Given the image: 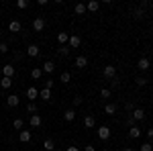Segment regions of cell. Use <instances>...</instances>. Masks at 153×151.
I'll return each mask as SVG.
<instances>
[{"mask_svg":"<svg viewBox=\"0 0 153 151\" xmlns=\"http://www.w3.org/2000/svg\"><path fill=\"white\" fill-rule=\"evenodd\" d=\"M102 74H104L106 80H114V78H117V68H114V65H104Z\"/></svg>","mask_w":153,"mask_h":151,"instance_id":"cell-1","label":"cell"},{"mask_svg":"<svg viewBox=\"0 0 153 151\" xmlns=\"http://www.w3.org/2000/svg\"><path fill=\"white\" fill-rule=\"evenodd\" d=\"M43 29H45V19L43 16H37L35 21H33V31L35 33H41Z\"/></svg>","mask_w":153,"mask_h":151,"instance_id":"cell-2","label":"cell"},{"mask_svg":"<svg viewBox=\"0 0 153 151\" xmlns=\"http://www.w3.org/2000/svg\"><path fill=\"white\" fill-rule=\"evenodd\" d=\"M14 74H16V68L10 65V63H6V65L2 68V76H4V78H14Z\"/></svg>","mask_w":153,"mask_h":151,"instance_id":"cell-3","label":"cell"},{"mask_svg":"<svg viewBox=\"0 0 153 151\" xmlns=\"http://www.w3.org/2000/svg\"><path fill=\"white\" fill-rule=\"evenodd\" d=\"M29 125H31V129H39L41 125H43V118L39 115H31V118H29Z\"/></svg>","mask_w":153,"mask_h":151,"instance_id":"cell-4","label":"cell"},{"mask_svg":"<svg viewBox=\"0 0 153 151\" xmlns=\"http://www.w3.org/2000/svg\"><path fill=\"white\" fill-rule=\"evenodd\" d=\"M108 137H110V129L106 127V125H100V127H98V139L106 141Z\"/></svg>","mask_w":153,"mask_h":151,"instance_id":"cell-5","label":"cell"},{"mask_svg":"<svg viewBox=\"0 0 153 151\" xmlns=\"http://www.w3.org/2000/svg\"><path fill=\"white\" fill-rule=\"evenodd\" d=\"M137 68H139L141 71H147L149 68H151V61H149L147 57H141L139 61H137Z\"/></svg>","mask_w":153,"mask_h":151,"instance_id":"cell-6","label":"cell"},{"mask_svg":"<svg viewBox=\"0 0 153 151\" xmlns=\"http://www.w3.org/2000/svg\"><path fill=\"white\" fill-rule=\"evenodd\" d=\"M68 43H70V49H78V47L82 45V39L78 35H70V41Z\"/></svg>","mask_w":153,"mask_h":151,"instance_id":"cell-7","label":"cell"},{"mask_svg":"<svg viewBox=\"0 0 153 151\" xmlns=\"http://www.w3.org/2000/svg\"><path fill=\"white\" fill-rule=\"evenodd\" d=\"M27 98H29L31 102H35V98H39V90H37L35 86H31V88H27Z\"/></svg>","mask_w":153,"mask_h":151,"instance_id":"cell-8","label":"cell"},{"mask_svg":"<svg viewBox=\"0 0 153 151\" xmlns=\"http://www.w3.org/2000/svg\"><path fill=\"white\" fill-rule=\"evenodd\" d=\"M19 102H21V98H19L16 94H10V96H6V104L10 106V108H14V106H19Z\"/></svg>","mask_w":153,"mask_h":151,"instance_id":"cell-9","label":"cell"},{"mask_svg":"<svg viewBox=\"0 0 153 151\" xmlns=\"http://www.w3.org/2000/svg\"><path fill=\"white\" fill-rule=\"evenodd\" d=\"M41 70H43V74H49V76H51V74H53V71H55V63H53V61H45V63H43V68H41Z\"/></svg>","mask_w":153,"mask_h":151,"instance_id":"cell-10","label":"cell"},{"mask_svg":"<svg viewBox=\"0 0 153 151\" xmlns=\"http://www.w3.org/2000/svg\"><path fill=\"white\" fill-rule=\"evenodd\" d=\"M8 29H10V33H21L23 31V25H21V21H10Z\"/></svg>","mask_w":153,"mask_h":151,"instance_id":"cell-11","label":"cell"},{"mask_svg":"<svg viewBox=\"0 0 153 151\" xmlns=\"http://www.w3.org/2000/svg\"><path fill=\"white\" fill-rule=\"evenodd\" d=\"M39 51H41V49H39V45H35V43L27 47V55H29V57H37V55H39Z\"/></svg>","mask_w":153,"mask_h":151,"instance_id":"cell-12","label":"cell"},{"mask_svg":"<svg viewBox=\"0 0 153 151\" xmlns=\"http://www.w3.org/2000/svg\"><path fill=\"white\" fill-rule=\"evenodd\" d=\"M141 133H143V131L137 127V125L129 129V137H131V139H139V137H141Z\"/></svg>","mask_w":153,"mask_h":151,"instance_id":"cell-13","label":"cell"},{"mask_svg":"<svg viewBox=\"0 0 153 151\" xmlns=\"http://www.w3.org/2000/svg\"><path fill=\"white\" fill-rule=\"evenodd\" d=\"M39 98H43L45 102H51V90H49V88H43V90H39Z\"/></svg>","mask_w":153,"mask_h":151,"instance_id":"cell-14","label":"cell"},{"mask_svg":"<svg viewBox=\"0 0 153 151\" xmlns=\"http://www.w3.org/2000/svg\"><path fill=\"white\" fill-rule=\"evenodd\" d=\"M131 116H133L135 121H143V118H145V110H143V108H135V110L131 112Z\"/></svg>","mask_w":153,"mask_h":151,"instance_id":"cell-15","label":"cell"},{"mask_svg":"<svg viewBox=\"0 0 153 151\" xmlns=\"http://www.w3.org/2000/svg\"><path fill=\"white\" fill-rule=\"evenodd\" d=\"M31 137H33V135H31V131H21V133H19L21 143H29V141H31Z\"/></svg>","mask_w":153,"mask_h":151,"instance_id":"cell-16","label":"cell"},{"mask_svg":"<svg viewBox=\"0 0 153 151\" xmlns=\"http://www.w3.org/2000/svg\"><path fill=\"white\" fill-rule=\"evenodd\" d=\"M131 14H133V19H137V21H141L143 16H145V10L137 6V8H133V10H131Z\"/></svg>","mask_w":153,"mask_h":151,"instance_id":"cell-17","label":"cell"},{"mask_svg":"<svg viewBox=\"0 0 153 151\" xmlns=\"http://www.w3.org/2000/svg\"><path fill=\"white\" fill-rule=\"evenodd\" d=\"M86 65H88V57L78 55V57H76V68H80V70H82V68H86Z\"/></svg>","mask_w":153,"mask_h":151,"instance_id":"cell-18","label":"cell"},{"mask_svg":"<svg viewBox=\"0 0 153 151\" xmlns=\"http://www.w3.org/2000/svg\"><path fill=\"white\" fill-rule=\"evenodd\" d=\"M94 125H96V118L92 115H88L86 118H84V127H86V129H92Z\"/></svg>","mask_w":153,"mask_h":151,"instance_id":"cell-19","label":"cell"},{"mask_svg":"<svg viewBox=\"0 0 153 151\" xmlns=\"http://www.w3.org/2000/svg\"><path fill=\"white\" fill-rule=\"evenodd\" d=\"M70 51H71L70 45H59L57 47V53L61 55V57H68V55H70Z\"/></svg>","mask_w":153,"mask_h":151,"instance_id":"cell-20","label":"cell"},{"mask_svg":"<svg viewBox=\"0 0 153 151\" xmlns=\"http://www.w3.org/2000/svg\"><path fill=\"white\" fill-rule=\"evenodd\" d=\"M63 118H65L68 123H71V121L76 118V110H74V108H68V110L63 112Z\"/></svg>","mask_w":153,"mask_h":151,"instance_id":"cell-21","label":"cell"},{"mask_svg":"<svg viewBox=\"0 0 153 151\" xmlns=\"http://www.w3.org/2000/svg\"><path fill=\"white\" fill-rule=\"evenodd\" d=\"M43 149L45 151H55V143H53V139H45L43 141Z\"/></svg>","mask_w":153,"mask_h":151,"instance_id":"cell-22","label":"cell"},{"mask_svg":"<svg viewBox=\"0 0 153 151\" xmlns=\"http://www.w3.org/2000/svg\"><path fill=\"white\" fill-rule=\"evenodd\" d=\"M86 8H88L90 12H96L98 8H100V2H98V0H92V2H88V4H86Z\"/></svg>","mask_w":153,"mask_h":151,"instance_id":"cell-23","label":"cell"},{"mask_svg":"<svg viewBox=\"0 0 153 151\" xmlns=\"http://www.w3.org/2000/svg\"><path fill=\"white\" fill-rule=\"evenodd\" d=\"M57 41H59V45H68L70 35H68V33H57Z\"/></svg>","mask_w":153,"mask_h":151,"instance_id":"cell-24","label":"cell"},{"mask_svg":"<svg viewBox=\"0 0 153 151\" xmlns=\"http://www.w3.org/2000/svg\"><path fill=\"white\" fill-rule=\"evenodd\" d=\"M74 12H76V14H86V12H88V8H86V4H82V2H80V4H76V6H74Z\"/></svg>","mask_w":153,"mask_h":151,"instance_id":"cell-25","label":"cell"},{"mask_svg":"<svg viewBox=\"0 0 153 151\" xmlns=\"http://www.w3.org/2000/svg\"><path fill=\"white\" fill-rule=\"evenodd\" d=\"M104 112H106V115H117V104L108 102V104L104 106Z\"/></svg>","mask_w":153,"mask_h":151,"instance_id":"cell-26","label":"cell"},{"mask_svg":"<svg viewBox=\"0 0 153 151\" xmlns=\"http://www.w3.org/2000/svg\"><path fill=\"white\" fill-rule=\"evenodd\" d=\"M41 76H43V70H41V68H33V70H31V78H33V80H39Z\"/></svg>","mask_w":153,"mask_h":151,"instance_id":"cell-27","label":"cell"},{"mask_svg":"<svg viewBox=\"0 0 153 151\" xmlns=\"http://www.w3.org/2000/svg\"><path fill=\"white\" fill-rule=\"evenodd\" d=\"M12 127L16 129V131H23V127H25V121H23V118H14V121H12Z\"/></svg>","mask_w":153,"mask_h":151,"instance_id":"cell-28","label":"cell"},{"mask_svg":"<svg viewBox=\"0 0 153 151\" xmlns=\"http://www.w3.org/2000/svg\"><path fill=\"white\" fill-rule=\"evenodd\" d=\"M0 86H2L4 90H6V88H10V86H12V78H4V76H2V80H0Z\"/></svg>","mask_w":153,"mask_h":151,"instance_id":"cell-29","label":"cell"},{"mask_svg":"<svg viewBox=\"0 0 153 151\" xmlns=\"http://www.w3.org/2000/svg\"><path fill=\"white\" fill-rule=\"evenodd\" d=\"M37 110H39V106H37L35 102H29V104H27V112H29V115H37Z\"/></svg>","mask_w":153,"mask_h":151,"instance_id":"cell-30","label":"cell"},{"mask_svg":"<svg viewBox=\"0 0 153 151\" xmlns=\"http://www.w3.org/2000/svg\"><path fill=\"white\" fill-rule=\"evenodd\" d=\"M71 80V74L70 71H61V76H59V82H63V84H68Z\"/></svg>","mask_w":153,"mask_h":151,"instance_id":"cell-31","label":"cell"},{"mask_svg":"<svg viewBox=\"0 0 153 151\" xmlns=\"http://www.w3.org/2000/svg\"><path fill=\"white\" fill-rule=\"evenodd\" d=\"M135 82H137V86H147V82H149V80H147L145 76H139V78H137Z\"/></svg>","mask_w":153,"mask_h":151,"instance_id":"cell-32","label":"cell"},{"mask_svg":"<svg viewBox=\"0 0 153 151\" xmlns=\"http://www.w3.org/2000/svg\"><path fill=\"white\" fill-rule=\"evenodd\" d=\"M27 6H29V2H27V0H16V8H21V10H25Z\"/></svg>","mask_w":153,"mask_h":151,"instance_id":"cell-33","label":"cell"},{"mask_svg":"<svg viewBox=\"0 0 153 151\" xmlns=\"http://www.w3.org/2000/svg\"><path fill=\"white\" fill-rule=\"evenodd\" d=\"M139 151H153V145L147 141V143H143L141 147H139Z\"/></svg>","mask_w":153,"mask_h":151,"instance_id":"cell-34","label":"cell"},{"mask_svg":"<svg viewBox=\"0 0 153 151\" xmlns=\"http://www.w3.org/2000/svg\"><path fill=\"white\" fill-rule=\"evenodd\" d=\"M100 96H102V98H110V96H112V92H110L108 88H102V90H100Z\"/></svg>","mask_w":153,"mask_h":151,"instance_id":"cell-35","label":"cell"},{"mask_svg":"<svg viewBox=\"0 0 153 151\" xmlns=\"http://www.w3.org/2000/svg\"><path fill=\"white\" fill-rule=\"evenodd\" d=\"M125 108L129 110V115H131V112H133V110H135L137 106H135V102H127V104H125Z\"/></svg>","mask_w":153,"mask_h":151,"instance_id":"cell-36","label":"cell"},{"mask_svg":"<svg viewBox=\"0 0 153 151\" xmlns=\"http://www.w3.org/2000/svg\"><path fill=\"white\" fill-rule=\"evenodd\" d=\"M0 53H8V43H0Z\"/></svg>","mask_w":153,"mask_h":151,"instance_id":"cell-37","label":"cell"},{"mask_svg":"<svg viewBox=\"0 0 153 151\" xmlns=\"http://www.w3.org/2000/svg\"><path fill=\"white\" fill-rule=\"evenodd\" d=\"M74 106H82V96H76L74 98Z\"/></svg>","mask_w":153,"mask_h":151,"instance_id":"cell-38","label":"cell"},{"mask_svg":"<svg viewBox=\"0 0 153 151\" xmlns=\"http://www.w3.org/2000/svg\"><path fill=\"white\" fill-rule=\"evenodd\" d=\"M149 6H151V4H149V2H147V0H143L141 4H139V8H143V10H145V8H149Z\"/></svg>","mask_w":153,"mask_h":151,"instance_id":"cell-39","label":"cell"},{"mask_svg":"<svg viewBox=\"0 0 153 151\" xmlns=\"http://www.w3.org/2000/svg\"><path fill=\"white\" fill-rule=\"evenodd\" d=\"M135 123H137V121H135L133 116H129V118H127V125H129V127H135Z\"/></svg>","mask_w":153,"mask_h":151,"instance_id":"cell-40","label":"cell"},{"mask_svg":"<svg viewBox=\"0 0 153 151\" xmlns=\"http://www.w3.org/2000/svg\"><path fill=\"white\" fill-rule=\"evenodd\" d=\"M51 86H53V80H51V78H49V80L45 82V88H49V90H51Z\"/></svg>","mask_w":153,"mask_h":151,"instance_id":"cell-41","label":"cell"},{"mask_svg":"<svg viewBox=\"0 0 153 151\" xmlns=\"http://www.w3.org/2000/svg\"><path fill=\"white\" fill-rule=\"evenodd\" d=\"M147 139H153V127L147 129Z\"/></svg>","mask_w":153,"mask_h":151,"instance_id":"cell-42","label":"cell"},{"mask_svg":"<svg viewBox=\"0 0 153 151\" xmlns=\"http://www.w3.org/2000/svg\"><path fill=\"white\" fill-rule=\"evenodd\" d=\"M23 55H25V53H21V51H16V53H14V59H23Z\"/></svg>","mask_w":153,"mask_h":151,"instance_id":"cell-43","label":"cell"},{"mask_svg":"<svg viewBox=\"0 0 153 151\" xmlns=\"http://www.w3.org/2000/svg\"><path fill=\"white\" fill-rule=\"evenodd\" d=\"M84 151H96V149H94V145H86V147H84Z\"/></svg>","mask_w":153,"mask_h":151,"instance_id":"cell-44","label":"cell"},{"mask_svg":"<svg viewBox=\"0 0 153 151\" xmlns=\"http://www.w3.org/2000/svg\"><path fill=\"white\" fill-rule=\"evenodd\" d=\"M65 151H80V149H78V147H74V145H71V147H68V149H65Z\"/></svg>","mask_w":153,"mask_h":151,"instance_id":"cell-45","label":"cell"},{"mask_svg":"<svg viewBox=\"0 0 153 151\" xmlns=\"http://www.w3.org/2000/svg\"><path fill=\"white\" fill-rule=\"evenodd\" d=\"M123 151H135V149H133V147H125Z\"/></svg>","mask_w":153,"mask_h":151,"instance_id":"cell-46","label":"cell"},{"mask_svg":"<svg viewBox=\"0 0 153 151\" xmlns=\"http://www.w3.org/2000/svg\"><path fill=\"white\" fill-rule=\"evenodd\" d=\"M0 37H2V29H0Z\"/></svg>","mask_w":153,"mask_h":151,"instance_id":"cell-47","label":"cell"},{"mask_svg":"<svg viewBox=\"0 0 153 151\" xmlns=\"http://www.w3.org/2000/svg\"><path fill=\"white\" fill-rule=\"evenodd\" d=\"M102 151H110V149H102Z\"/></svg>","mask_w":153,"mask_h":151,"instance_id":"cell-48","label":"cell"},{"mask_svg":"<svg viewBox=\"0 0 153 151\" xmlns=\"http://www.w3.org/2000/svg\"><path fill=\"white\" fill-rule=\"evenodd\" d=\"M10 151H14V149H10Z\"/></svg>","mask_w":153,"mask_h":151,"instance_id":"cell-49","label":"cell"}]
</instances>
